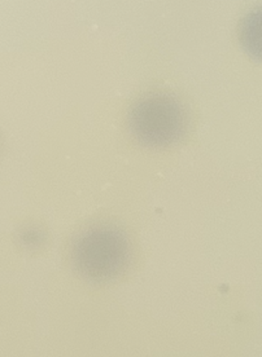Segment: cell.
Instances as JSON below:
<instances>
[{"mask_svg":"<svg viewBox=\"0 0 262 357\" xmlns=\"http://www.w3.org/2000/svg\"><path fill=\"white\" fill-rule=\"evenodd\" d=\"M131 258L126 233L115 225H94L73 241L71 261L78 275L92 282H105L119 276Z\"/></svg>","mask_w":262,"mask_h":357,"instance_id":"1","label":"cell"},{"mask_svg":"<svg viewBox=\"0 0 262 357\" xmlns=\"http://www.w3.org/2000/svg\"><path fill=\"white\" fill-rule=\"evenodd\" d=\"M127 121L136 140L154 148L180 142L189 126L186 107L168 92L139 98L130 109Z\"/></svg>","mask_w":262,"mask_h":357,"instance_id":"2","label":"cell"},{"mask_svg":"<svg viewBox=\"0 0 262 357\" xmlns=\"http://www.w3.org/2000/svg\"><path fill=\"white\" fill-rule=\"evenodd\" d=\"M239 39L247 54L262 61V6L243 17L239 26Z\"/></svg>","mask_w":262,"mask_h":357,"instance_id":"3","label":"cell"}]
</instances>
